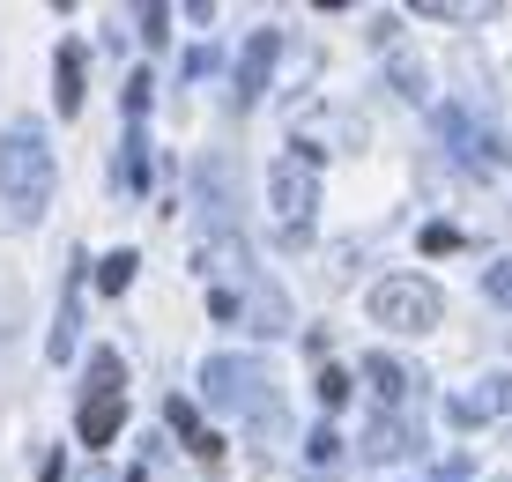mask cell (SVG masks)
<instances>
[{"mask_svg": "<svg viewBox=\"0 0 512 482\" xmlns=\"http://www.w3.org/2000/svg\"><path fill=\"white\" fill-rule=\"evenodd\" d=\"M141 38H171V8H141Z\"/></svg>", "mask_w": 512, "mask_h": 482, "instance_id": "18", "label": "cell"}, {"mask_svg": "<svg viewBox=\"0 0 512 482\" xmlns=\"http://www.w3.org/2000/svg\"><path fill=\"white\" fill-rule=\"evenodd\" d=\"M409 445H416V438H409V431H401V423H394V416H379V423H372V431H364V453H372V460H401V453H409Z\"/></svg>", "mask_w": 512, "mask_h": 482, "instance_id": "10", "label": "cell"}, {"mask_svg": "<svg viewBox=\"0 0 512 482\" xmlns=\"http://www.w3.org/2000/svg\"><path fill=\"white\" fill-rule=\"evenodd\" d=\"M208 379V401L216 408H253V416H268V394H260V364H238V356H216V364L201 371Z\"/></svg>", "mask_w": 512, "mask_h": 482, "instance_id": "3", "label": "cell"}, {"mask_svg": "<svg viewBox=\"0 0 512 482\" xmlns=\"http://www.w3.org/2000/svg\"><path fill=\"white\" fill-rule=\"evenodd\" d=\"M490 297H498V305H512V260L490 267Z\"/></svg>", "mask_w": 512, "mask_h": 482, "instance_id": "19", "label": "cell"}, {"mask_svg": "<svg viewBox=\"0 0 512 482\" xmlns=\"http://www.w3.org/2000/svg\"><path fill=\"white\" fill-rule=\"evenodd\" d=\"M90 386H97V394H127V364H119L112 349H97L90 356Z\"/></svg>", "mask_w": 512, "mask_h": 482, "instance_id": "12", "label": "cell"}, {"mask_svg": "<svg viewBox=\"0 0 512 482\" xmlns=\"http://www.w3.org/2000/svg\"><path fill=\"white\" fill-rule=\"evenodd\" d=\"M119 423H127V394H90L82 416H75V431H82V445H112Z\"/></svg>", "mask_w": 512, "mask_h": 482, "instance_id": "6", "label": "cell"}, {"mask_svg": "<svg viewBox=\"0 0 512 482\" xmlns=\"http://www.w3.org/2000/svg\"><path fill=\"white\" fill-rule=\"evenodd\" d=\"M52 201V149H45V127L38 119H15L0 134V208L15 223H38Z\"/></svg>", "mask_w": 512, "mask_h": 482, "instance_id": "1", "label": "cell"}, {"mask_svg": "<svg viewBox=\"0 0 512 482\" xmlns=\"http://www.w3.org/2000/svg\"><path fill=\"white\" fill-rule=\"evenodd\" d=\"M334 453H342V438H334V431H312V438H305V460H320V468H327Z\"/></svg>", "mask_w": 512, "mask_h": 482, "instance_id": "17", "label": "cell"}, {"mask_svg": "<svg viewBox=\"0 0 512 482\" xmlns=\"http://www.w3.org/2000/svg\"><path fill=\"white\" fill-rule=\"evenodd\" d=\"M483 416H512V379H483V394H461L453 401V423H483Z\"/></svg>", "mask_w": 512, "mask_h": 482, "instance_id": "8", "label": "cell"}, {"mask_svg": "<svg viewBox=\"0 0 512 482\" xmlns=\"http://www.w3.org/2000/svg\"><path fill=\"white\" fill-rule=\"evenodd\" d=\"M268 186H275V216L282 223H305L312 201H320V186H312V156H282V164L268 171Z\"/></svg>", "mask_w": 512, "mask_h": 482, "instance_id": "4", "label": "cell"}, {"mask_svg": "<svg viewBox=\"0 0 512 482\" xmlns=\"http://www.w3.org/2000/svg\"><path fill=\"white\" fill-rule=\"evenodd\" d=\"M446 134H453V149H461L468 164H483V171H505V164H512V149H505L490 127H475L468 112H446Z\"/></svg>", "mask_w": 512, "mask_h": 482, "instance_id": "5", "label": "cell"}, {"mask_svg": "<svg viewBox=\"0 0 512 482\" xmlns=\"http://www.w3.org/2000/svg\"><path fill=\"white\" fill-rule=\"evenodd\" d=\"M364 379H372V394H379L386 408H401V401H409V371H401L394 356H364Z\"/></svg>", "mask_w": 512, "mask_h": 482, "instance_id": "9", "label": "cell"}, {"mask_svg": "<svg viewBox=\"0 0 512 482\" xmlns=\"http://www.w3.org/2000/svg\"><path fill=\"white\" fill-rule=\"evenodd\" d=\"M52 82H60V112H82V52L75 45L60 52V75H52Z\"/></svg>", "mask_w": 512, "mask_h": 482, "instance_id": "11", "label": "cell"}, {"mask_svg": "<svg viewBox=\"0 0 512 482\" xmlns=\"http://www.w3.org/2000/svg\"><path fill=\"white\" fill-rule=\"evenodd\" d=\"M394 82L409 89V97H423V67H409V60H394Z\"/></svg>", "mask_w": 512, "mask_h": 482, "instance_id": "20", "label": "cell"}, {"mask_svg": "<svg viewBox=\"0 0 512 482\" xmlns=\"http://www.w3.org/2000/svg\"><path fill=\"white\" fill-rule=\"evenodd\" d=\"M423 253H461V230H453V223H431V230H423Z\"/></svg>", "mask_w": 512, "mask_h": 482, "instance_id": "16", "label": "cell"}, {"mask_svg": "<svg viewBox=\"0 0 512 482\" xmlns=\"http://www.w3.org/2000/svg\"><path fill=\"white\" fill-rule=\"evenodd\" d=\"M275 30H253V38H245V60H238V104H253L260 89H268V67H275Z\"/></svg>", "mask_w": 512, "mask_h": 482, "instance_id": "7", "label": "cell"}, {"mask_svg": "<svg viewBox=\"0 0 512 482\" xmlns=\"http://www.w3.org/2000/svg\"><path fill=\"white\" fill-rule=\"evenodd\" d=\"M164 423H171V431H179V438H193V445H201L208 431H201V423H193V401H179V394H171L164 401Z\"/></svg>", "mask_w": 512, "mask_h": 482, "instance_id": "14", "label": "cell"}, {"mask_svg": "<svg viewBox=\"0 0 512 482\" xmlns=\"http://www.w3.org/2000/svg\"><path fill=\"white\" fill-rule=\"evenodd\" d=\"M372 319L379 327H401V334H423V327L446 319V297L423 275H386V282H372Z\"/></svg>", "mask_w": 512, "mask_h": 482, "instance_id": "2", "label": "cell"}, {"mask_svg": "<svg viewBox=\"0 0 512 482\" xmlns=\"http://www.w3.org/2000/svg\"><path fill=\"white\" fill-rule=\"evenodd\" d=\"M134 267H141L134 253H112V260L97 267V290H104V297H119V290H127V282H134Z\"/></svg>", "mask_w": 512, "mask_h": 482, "instance_id": "13", "label": "cell"}, {"mask_svg": "<svg viewBox=\"0 0 512 482\" xmlns=\"http://www.w3.org/2000/svg\"><path fill=\"white\" fill-rule=\"evenodd\" d=\"M349 394H357V379H349V371H334V364H327V371H320V401H327V408H342Z\"/></svg>", "mask_w": 512, "mask_h": 482, "instance_id": "15", "label": "cell"}, {"mask_svg": "<svg viewBox=\"0 0 512 482\" xmlns=\"http://www.w3.org/2000/svg\"><path fill=\"white\" fill-rule=\"evenodd\" d=\"M127 482H149V475H127Z\"/></svg>", "mask_w": 512, "mask_h": 482, "instance_id": "21", "label": "cell"}]
</instances>
